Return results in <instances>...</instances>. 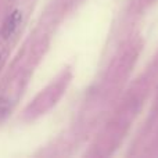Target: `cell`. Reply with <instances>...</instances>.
Instances as JSON below:
<instances>
[{
	"label": "cell",
	"mask_w": 158,
	"mask_h": 158,
	"mask_svg": "<svg viewBox=\"0 0 158 158\" xmlns=\"http://www.w3.org/2000/svg\"><path fill=\"white\" fill-rule=\"evenodd\" d=\"M22 21V14L19 10H15L7 17V19L3 24V29H2V36L4 39H8L17 32L19 24Z\"/></svg>",
	"instance_id": "obj_1"
},
{
	"label": "cell",
	"mask_w": 158,
	"mask_h": 158,
	"mask_svg": "<svg viewBox=\"0 0 158 158\" xmlns=\"http://www.w3.org/2000/svg\"><path fill=\"white\" fill-rule=\"evenodd\" d=\"M7 108H8V101L0 100V114H4V112H7Z\"/></svg>",
	"instance_id": "obj_2"
}]
</instances>
